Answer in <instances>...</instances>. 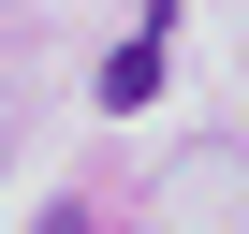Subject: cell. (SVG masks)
I'll list each match as a JSON object with an SVG mask.
<instances>
[{
	"label": "cell",
	"mask_w": 249,
	"mask_h": 234,
	"mask_svg": "<svg viewBox=\"0 0 249 234\" xmlns=\"http://www.w3.org/2000/svg\"><path fill=\"white\" fill-rule=\"evenodd\" d=\"M161 44H176V15H147L132 44H117V59H103V102H117V117H132V102L161 88Z\"/></svg>",
	"instance_id": "cell-1"
}]
</instances>
